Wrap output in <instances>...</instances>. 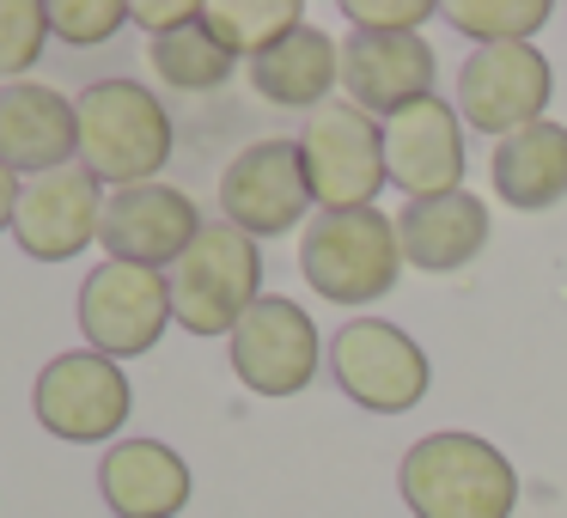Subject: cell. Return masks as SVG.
I'll list each match as a JSON object with an SVG mask.
<instances>
[{
	"label": "cell",
	"instance_id": "cell-2",
	"mask_svg": "<svg viewBox=\"0 0 567 518\" xmlns=\"http://www.w3.org/2000/svg\"><path fill=\"white\" fill-rule=\"evenodd\" d=\"M74 111H80V159L99 184L135 189L165 172L172 116L141 80H92L74 99Z\"/></svg>",
	"mask_w": 567,
	"mask_h": 518
},
{
	"label": "cell",
	"instance_id": "cell-1",
	"mask_svg": "<svg viewBox=\"0 0 567 518\" xmlns=\"http://www.w3.org/2000/svg\"><path fill=\"white\" fill-rule=\"evenodd\" d=\"M396 488L415 518H513L518 469L482 433H427L403 452Z\"/></svg>",
	"mask_w": 567,
	"mask_h": 518
},
{
	"label": "cell",
	"instance_id": "cell-28",
	"mask_svg": "<svg viewBox=\"0 0 567 518\" xmlns=\"http://www.w3.org/2000/svg\"><path fill=\"white\" fill-rule=\"evenodd\" d=\"M19 189H25V184H19V177L7 172V165H0V232H13V214H19Z\"/></svg>",
	"mask_w": 567,
	"mask_h": 518
},
{
	"label": "cell",
	"instance_id": "cell-13",
	"mask_svg": "<svg viewBox=\"0 0 567 518\" xmlns=\"http://www.w3.org/2000/svg\"><path fill=\"white\" fill-rule=\"evenodd\" d=\"M202 232V214L184 189L172 184H135V189H116L104 201V250L111 262H135V269H165L177 262Z\"/></svg>",
	"mask_w": 567,
	"mask_h": 518
},
{
	"label": "cell",
	"instance_id": "cell-6",
	"mask_svg": "<svg viewBox=\"0 0 567 518\" xmlns=\"http://www.w3.org/2000/svg\"><path fill=\"white\" fill-rule=\"evenodd\" d=\"M330 372L342 384V396H354L372 415H409L427 396L433 366L415 348V335H403L391 318H354L336 330L330 342Z\"/></svg>",
	"mask_w": 567,
	"mask_h": 518
},
{
	"label": "cell",
	"instance_id": "cell-9",
	"mask_svg": "<svg viewBox=\"0 0 567 518\" xmlns=\"http://www.w3.org/2000/svg\"><path fill=\"white\" fill-rule=\"evenodd\" d=\"M31 403H38V421L55 433V439L99 445V439H111V433L128 421L135 391H128V372L116 366V360L80 348V354H55L50 366L38 372Z\"/></svg>",
	"mask_w": 567,
	"mask_h": 518
},
{
	"label": "cell",
	"instance_id": "cell-11",
	"mask_svg": "<svg viewBox=\"0 0 567 518\" xmlns=\"http://www.w3.org/2000/svg\"><path fill=\"white\" fill-rule=\"evenodd\" d=\"M233 372L257 396H299L318 379V323L281 293H262L233 330Z\"/></svg>",
	"mask_w": 567,
	"mask_h": 518
},
{
	"label": "cell",
	"instance_id": "cell-23",
	"mask_svg": "<svg viewBox=\"0 0 567 518\" xmlns=\"http://www.w3.org/2000/svg\"><path fill=\"white\" fill-rule=\"evenodd\" d=\"M445 19L464 38H476V50H488V43H530V31L549 25V0H452Z\"/></svg>",
	"mask_w": 567,
	"mask_h": 518
},
{
	"label": "cell",
	"instance_id": "cell-22",
	"mask_svg": "<svg viewBox=\"0 0 567 518\" xmlns=\"http://www.w3.org/2000/svg\"><path fill=\"white\" fill-rule=\"evenodd\" d=\"M147 62H153V74L177 92H214V86L233 80V55L220 50V38H214L202 19L184 31H172V38H153Z\"/></svg>",
	"mask_w": 567,
	"mask_h": 518
},
{
	"label": "cell",
	"instance_id": "cell-15",
	"mask_svg": "<svg viewBox=\"0 0 567 518\" xmlns=\"http://www.w3.org/2000/svg\"><path fill=\"white\" fill-rule=\"evenodd\" d=\"M433 43L421 31L403 38H379V31H354L342 43V86L348 104H360L367 116H396L415 99H433Z\"/></svg>",
	"mask_w": 567,
	"mask_h": 518
},
{
	"label": "cell",
	"instance_id": "cell-7",
	"mask_svg": "<svg viewBox=\"0 0 567 518\" xmlns=\"http://www.w3.org/2000/svg\"><path fill=\"white\" fill-rule=\"evenodd\" d=\"M549 92L555 68L537 43H488L457 68V116H464V128H482L494 141L543 123Z\"/></svg>",
	"mask_w": 567,
	"mask_h": 518
},
{
	"label": "cell",
	"instance_id": "cell-19",
	"mask_svg": "<svg viewBox=\"0 0 567 518\" xmlns=\"http://www.w3.org/2000/svg\"><path fill=\"white\" fill-rule=\"evenodd\" d=\"M494 189L506 208H555L567 196V128L543 116V123L494 141Z\"/></svg>",
	"mask_w": 567,
	"mask_h": 518
},
{
	"label": "cell",
	"instance_id": "cell-27",
	"mask_svg": "<svg viewBox=\"0 0 567 518\" xmlns=\"http://www.w3.org/2000/svg\"><path fill=\"white\" fill-rule=\"evenodd\" d=\"M128 19H135V25H147L153 38H172V31L196 25L202 7H189V0H135V7H128Z\"/></svg>",
	"mask_w": 567,
	"mask_h": 518
},
{
	"label": "cell",
	"instance_id": "cell-8",
	"mask_svg": "<svg viewBox=\"0 0 567 518\" xmlns=\"http://www.w3.org/2000/svg\"><path fill=\"white\" fill-rule=\"evenodd\" d=\"M165 323H172V281L159 269L99 262L80 287V330L104 360H135L159 348Z\"/></svg>",
	"mask_w": 567,
	"mask_h": 518
},
{
	"label": "cell",
	"instance_id": "cell-12",
	"mask_svg": "<svg viewBox=\"0 0 567 518\" xmlns=\"http://www.w3.org/2000/svg\"><path fill=\"white\" fill-rule=\"evenodd\" d=\"M384 165L409 201L464 189V116L445 99H415L384 123Z\"/></svg>",
	"mask_w": 567,
	"mask_h": 518
},
{
	"label": "cell",
	"instance_id": "cell-10",
	"mask_svg": "<svg viewBox=\"0 0 567 518\" xmlns=\"http://www.w3.org/2000/svg\"><path fill=\"white\" fill-rule=\"evenodd\" d=\"M311 208V184H306V159L299 141H257L245 147L220 177V214L226 226L250 238H281L306 220Z\"/></svg>",
	"mask_w": 567,
	"mask_h": 518
},
{
	"label": "cell",
	"instance_id": "cell-18",
	"mask_svg": "<svg viewBox=\"0 0 567 518\" xmlns=\"http://www.w3.org/2000/svg\"><path fill=\"white\" fill-rule=\"evenodd\" d=\"M396 245H403V262L421 274L464 269L488 245V201L470 196V189H452V196H433V201H409L403 220H396Z\"/></svg>",
	"mask_w": 567,
	"mask_h": 518
},
{
	"label": "cell",
	"instance_id": "cell-20",
	"mask_svg": "<svg viewBox=\"0 0 567 518\" xmlns=\"http://www.w3.org/2000/svg\"><path fill=\"white\" fill-rule=\"evenodd\" d=\"M250 80H257V92L269 104H281V111H306V104L323 111L330 86H342V50L330 43V31L299 25L293 38H281L269 55L250 62Z\"/></svg>",
	"mask_w": 567,
	"mask_h": 518
},
{
	"label": "cell",
	"instance_id": "cell-16",
	"mask_svg": "<svg viewBox=\"0 0 567 518\" xmlns=\"http://www.w3.org/2000/svg\"><path fill=\"white\" fill-rule=\"evenodd\" d=\"M74 153H80L74 99H62L55 86H38V80H7L0 86V165L7 172L50 177V172H68Z\"/></svg>",
	"mask_w": 567,
	"mask_h": 518
},
{
	"label": "cell",
	"instance_id": "cell-4",
	"mask_svg": "<svg viewBox=\"0 0 567 518\" xmlns=\"http://www.w3.org/2000/svg\"><path fill=\"white\" fill-rule=\"evenodd\" d=\"M172 318L189 335H233L245 323V311L257 305L262 287V257L257 238L238 226H202L196 245L172 262Z\"/></svg>",
	"mask_w": 567,
	"mask_h": 518
},
{
	"label": "cell",
	"instance_id": "cell-24",
	"mask_svg": "<svg viewBox=\"0 0 567 518\" xmlns=\"http://www.w3.org/2000/svg\"><path fill=\"white\" fill-rule=\"evenodd\" d=\"M43 38H50V7H38V0H0V74L38 68Z\"/></svg>",
	"mask_w": 567,
	"mask_h": 518
},
{
	"label": "cell",
	"instance_id": "cell-3",
	"mask_svg": "<svg viewBox=\"0 0 567 518\" xmlns=\"http://www.w3.org/2000/svg\"><path fill=\"white\" fill-rule=\"evenodd\" d=\"M299 269H306L311 293L330 305H372L403 274L396 220H384L379 208L318 214L306 226V245H299Z\"/></svg>",
	"mask_w": 567,
	"mask_h": 518
},
{
	"label": "cell",
	"instance_id": "cell-17",
	"mask_svg": "<svg viewBox=\"0 0 567 518\" xmlns=\"http://www.w3.org/2000/svg\"><path fill=\"white\" fill-rule=\"evenodd\" d=\"M99 494L116 518H177L189 506V464L159 439H123L99 464Z\"/></svg>",
	"mask_w": 567,
	"mask_h": 518
},
{
	"label": "cell",
	"instance_id": "cell-26",
	"mask_svg": "<svg viewBox=\"0 0 567 518\" xmlns=\"http://www.w3.org/2000/svg\"><path fill=\"white\" fill-rule=\"evenodd\" d=\"M342 13L354 19V31L403 38V31H415V25L433 19V0H342Z\"/></svg>",
	"mask_w": 567,
	"mask_h": 518
},
{
	"label": "cell",
	"instance_id": "cell-5",
	"mask_svg": "<svg viewBox=\"0 0 567 518\" xmlns=\"http://www.w3.org/2000/svg\"><path fill=\"white\" fill-rule=\"evenodd\" d=\"M299 159H306V184L311 201L323 214H348V208H372L391 165H384V123H372L360 104H323L311 111L306 135H299Z\"/></svg>",
	"mask_w": 567,
	"mask_h": 518
},
{
	"label": "cell",
	"instance_id": "cell-14",
	"mask_svg": "<svg viewBox=\"0 0 567 518\" xmlns=\"http://www.w3.org/2000/svg\"><path fill=\"white\" fill-rule=\"evenodd\" d=\"M104 226V196H99V177L86 165H68V172L50 177H31L19 189V214H13V238L25 257L38 262H68L99 238Z\"/></svg>",
	"mask_w": 567,
	"mask_h": 518
},
{
	"label": "cell",
	"instance_id": "cell-21",
	"mask_svg": "<svg viewBox=\"0 0 567 518\" xmlns=\"http://www.w3.org/2000/svg\"><path fill=\"white\" fill-rule=\"evenodd\" d=\"M202 25L220 38L226 55H269L281 38H293L299 25H306V13H299L293 0H208L202 7Z\"/></svg>",
	"mask_w": 567,
	"mask_h": 518
},
{
	"label": "cell",
	"instance_id": "cell-25",
	"mask_svg": "<svg viewBox=\"0 0 567 518\" xmlns=\"http://www.w3.org/2000/svg\"><path fill=\"white\" fill-rule=\"evenodd\" d=\"M123 19H128L123 0H50V31L68 43H80V50H86V43H104Z\"/></svg>",
	"mask_w": 567,
	"mask_h": 518
}]
</instances>
